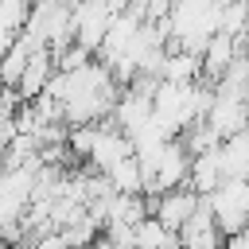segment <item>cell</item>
<instances>
[{"instance_id": "52a82bcc", "label": "cell", "mask_w": 249, "mask_h": 249, "mask_svg": "<svg viewBox=\"0 0 249 249\" xmlns=\"http://www.w3.org/2000/svg\"><path fill=\"white\" fill-rule=\"evenodd\" d=\"M198 202H202V195H198V191H191V187H175V191L152 195L148 210H152V214H156L171 233H179V230L191 222V214L198 210Z\"/></svg>"}, {"instance_id": "30bf717a", "label": "cell", "mask_w": 249, "mask_h": 249, "mask_svg": "<svg viewBox=\"0 0 249 249\" xmlns=\"http://www.w3.org/2000/svg\"><path fill=\"white\" fill-rule=\"evenodd\" d=\"M241 51H245V47H241V39H237V35L218 31V35L202 47V54H198V58H202V78H206L210 86H218V82H222V74L237 62V54H241Z\"/></svg>"}, {"instance_id": "7a4b0ae2", "label": "cell", "mask_w": 249, "mask_h": 249, "mask_svg": "<svg viewBox=\"0 0 249 249\" xmlns=\"http://www.w3.org/2000/svg\"><path fill=\"white\" fill-rule=\"evenodd\" d=\"M222 4L226 0H175L171 12H167V19H163L167 35H171V47L202 54V47L222 27Z\"/></svg>"}, {"instance_id": "2e32d148", "label": "cell", "mask_w": 249, "mask_h": 249, "mask_svg": "<svg viewBox=\"0 0 249 249\" xmlns=\"http://www.w3.org/2000/svg\"><path fill=\"white\" fill-rule=\"evenodd\" d=\"M31 54H35V47H31L23 35H16V43L8 47V54L0 58V86L16 89V86H19V78H23V66L31 62Z\"/></svg>"}, {"instance_id": "277c9868", "label": "cell", "mask_w": 249, "mask_h": 249, "mask_svg": "<svg viewBox=\"0 0 249 249\" xmlns=\"http://www.w3.org/2000/svg\"><path fill=\"white\" fill-rule=\"evenodd\" d=\"M113 19H117V12L109 8V0H82V4H74V43L86 47L89 54H97L105 35L113 31Z\"/></svg>"}, {"instance_id": "ac0fdd59", "label": "cell", "mask_w": 249, "mask_h": 249, "mask_svg": "<svg viewBox=\"0 0 249 249\" xmlns=\"http://www.w3.org/2000/svg\"><path fill=\"white\" fill-rule=\"evenodd\" d=\"M31 249H70V245H66V237H62L58 230H51V233H43L39 241H31Z\"/></svg>"}, {"instance_id": "e0dca14e", "label": "cell", "mask_w": 249, "mask_h": 249, "mask_svg": "<svg viewBox=\"0 0 249 249\" xmlns=\"http://www.w3.org/2000/svg\"><path fill=\"white\" fill-rule=\"evenodd\" d=\"M105 179H109V187H113V191H121V195H140V191H144V175H140L136 152H132V156H124L113 171H105Z\"/></svg>"}, {"instance_id": "9a60e30c", "label": "cell", "mask_w": 249, "mask_h": 249, "mask_svg": "<svg viewBox=\"0 0 249 249\" xmlns=\"http://www.w3.org/2000/svg\"><path fill=\"white\" fill-rule=\"evenodd\" d=\"M140 218H148V202L140 195H113L109 210H105V226H136Z\"/></svg>"}, {"instance_id": "d6986e66", "label": "cell", "mask_w": 249, "mask_h": 249, "mask_svg": "<svg viewBox=\"0 0 249 249\" xmlns=\"http://www.w3.org/2000/svg\"><path fill=\"white\" fill-rule=\"evenodd\" d=\"M222 249H249V226H245V230H241V233H230V237H226V245H222Z\"/></svg>"}, {"instance_id": "3957f363", "label": "cell", "mask_w": 249, "mask_h": 249, "mask_svg": "<svg viewBox=\"0 0 249 249\" xmlns=\"http://www.w3.org/2000/svg\"><path fill=\"white\" fill-rule=\"evenodd\" d=\"M214 222L222 226V233H241L249 226V179H226L214 195H206Z\"/></svg>"}, {"instance_id": "5b68a950", "label": "cell", "mask_w": 249, "mask_h": 249, "mask_svg": "<svg viewBox=\"0 0 249 249\" xmlns=\"http://www.w3.org/2000/svg\"><path fill=\"white\" fill-rule=\"evenodd\" d=\"M222 140L237 136L249 128V101L237 97V93H226V89H210V105H206V117H202Z\"/></svg>"}, {"instance_id": "8fae6325", "label": "cell", "mask_w": 249, "mask_h": 249, "mask_svg": "<svg viewBox=\"0 0 249 249\" xmlns=\"http://www.w3.org/2000/svg\"><path fill=\"white\" fill-rule=\"evenodd\" d=\"M222 183H226V167H222V144H218V148H210V152L191 156V175H187V187H191V191H198V195L206 198V195H214Z\"/></svg>"}, {"instance_id": "6da1fadb", "label": "cell", "mask_w": 249, "mask_h": 249, "mask_svg": "<svg viewBox=\"0 0 249 249\" xmlns=\"http://www.w3.org/2000/svg\"><path fill=\"white\" fill-rule=\"evenodd\" d=\"M47 93L62 105V117H66L70 128L105 121V117L117 109V97H121L117 78L109 74L105 62H86L82 70H70V74L58 70V74L51 78Z\"/></svg>"}, {"instance_id": "8992f818", "label": "cell", "mask_w": 249, "mask_h": 249, "mask_svg": "<svg viewBox=\"0 0 249 249\" xmlns=\"http://www.w3.org/2000/svg\"><path fill=\"white\" fill-rule=\"evenodd\" d=\"M187 175H191V152H187V144L175 136V140L163 144V152H160V160H156L148 195H163V191L187 187Z\"/></svg>"}, {"instance_id": "603a6c76", "label": "cell", "mask_w": 249, "mask_h": 249, "mask_svg": "<svg viewBox=\"0 0 249 249\" xmlns=\"http://www.w3.org/2000/svg\"><path fill=\"white\" fill-rule=\"evenodd\" d=\"M16 249H31V245H16Z\"/></svg>"}, {"instance_id": "4fadbf2b", "label": "cell", "mask_w": 249, "mask_h": 249, "mask_svg": "<svg viewBox=\"0 0 249 249\" xmlns=\"http://www.w3.org/2000/svg\"><path fill=\"white\" fill-rule=\"evenodd\" d=\"M132 249H183V245H179V233H171L156 214H148L132 226Z\"/></svg>"}, {"instance_id": "9c48e42d", "label": "cell", "mask_w": 249, "mask_h": 249, "mask_svg": "<svg viewBox=\"0 0 249 249\" xmlns=\"http://www.w3.org/2000/svg\"><path fill=\"white\" fill-rule=\"evenodd\" d=\"M179 245H183V249H222V245H226V233H222V226L214 222V210H210L206 198L198 202V210L191 214V222L179 230Z\"/></svg>"}, {"instance_id": "7c38bea8", "label": "cell", "mask_w": 249, "mask_h": 249, "mask_svg": "<svg viewBox=\"0 0 249 249\" xmlns=\"http://www.w3.org/2000/svg\"><path fill=\"white\" fill-rule=\"evenodd\" d=\"M54 74H58L54 54L43 47V51H35V54H31V62L23 66V78H19L16 93H19L23 101H35L39 93H47V86H51V78H54Z\"/></svg>"}, {"instance_id": "44dd1931", "label": "cell", "mask_w": 249, "mask_h": 249, "mask_svg": "<svg viewBox=\"0 0 249 249\" xmlns=\"http://www.w3.org/2000/svg\"><path fill=\"white\" fill-rule=\"evenodd\" d=\"M241 47H245V54H249V27H245V35H241Z\"/></svg>"}, {"instance_id": "ba28073f", "label": "cell", "mask_w": 249, "mask_h": 249, "mask_svg": "<svg viewBox=\"0 0 249 249\" xmlns=\"http://www.w3.org/2000/svg\"><path fill=\"white\" fill-rule=\"evenodd\" d=\"M124 156H132V140H128L117 124H97L93 148H89V167H93L97 175H105V171H113Z\"/></svg>"}, {"instance_id": "ffe728a7", "label": "cell", "mask_w": 249, "mask_h": 249, "mask_svg": "<svg viewBox=\"0 0 249 249\" xmlns=\"http://www.w3.org/2000/svg\"><path fill=\"white\" fill-rule=\"evenodd\" d=\"M132 4H136V0H109V8H113V12H117V16H121V12H128V8H132Z\"/></svg>"}, {"instance_id": "7402d4cb", "label": "cell", "mask_w": 249, "mask_h": 249, "mask_svg": "<svg viewBox=\"0 0 249 249\" xmlns=\"http://www.w3.org/2000/svg\"><path fill=\"white\" fill-rule=\"evenodd\" d=\"M62 4H70V8H74V4H82V0H62Z\"/></svg>"}, {"instance_id": "5bb4252c", "label": "cell", "mask_w": 249, "mask_h": 249, "mask_svg": "<svg viewBox=\"0 0 249 249\" xmlns=\"http://www.w3.org/2000/svg\"><path fill=\"white\" fill-rule=\"evenodd\" d=\"M202 74V58L191 54V51H179L171 47L167 58H163V70H160V82H195Z\"/></svg>"}]
</instances>
